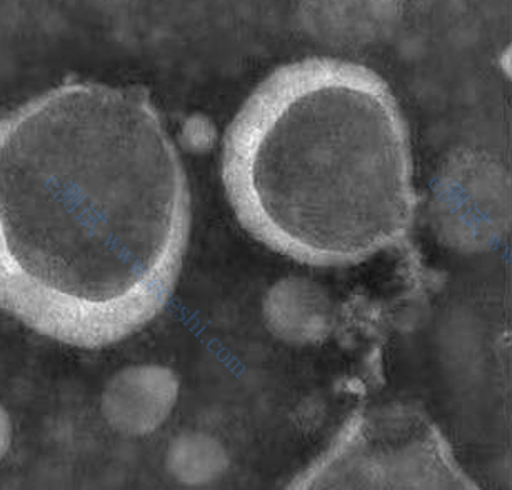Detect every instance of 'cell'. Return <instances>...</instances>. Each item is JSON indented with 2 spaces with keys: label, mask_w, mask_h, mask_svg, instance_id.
<instances>
[{
  "label": "cell",
  "mask_w": 512,
  "mask_h": 490,
  "mask_svg": "<svg viewBox=\"0 0 512 490\" xmlns=\"http://www.w3.org/2000/svg\"><path fill=\"white\" fill-rule=\"evenodd\" d=\"M286 490H479L421 410H359Z\"/></svg>",
  "instance_id": "cell-3"
},
{
  "label": "cell",
  "mask_w": 512,
  "mask_h": 490,
  "mask_svg": "<svg viewBox=\"0 0 512 490\" xmlns=\"http://www.w3.org/2000/svg\"><path fill=\"white\" fill-rule=\"evenodd\" d=\"M222 177L242 227L302 264H359L416 217L411 137L381 75L309 57L274 70L227 129Z\"/></svg>",
  "instance_id": "cell-2"
},
{
  "label": "cell",
  "mask_w": 512,
  "mask_h": 490,
  "mask_svg": "<svg viewBox=\"0 0 512 490\" xmlns=\"http://www.w3.org/2000/svg\"><path fill=\"white\" fill-rule=\"evenodd\" d=\"M9 444H11V422L6 410L0 407V459L6 454Z\"/></svg>",
  "instance_id": "cell-4"
},
{
  "label": "cell",
  "mask_w": 512,
  "mask_h": 490,
  "mask_svg": "<svg viewBox=\"0 0 512 490\" xmlns=\"http://www.w3.org/2000/svg\"><path fill=\"white\" fill-rule=\"evenodd\" d=\"M191 229L186 170L146 90L66 82L0 120V307L97 349L171 299Z\"/></svg>",
  "instance_id": "cell-1"
}]
</instances>
